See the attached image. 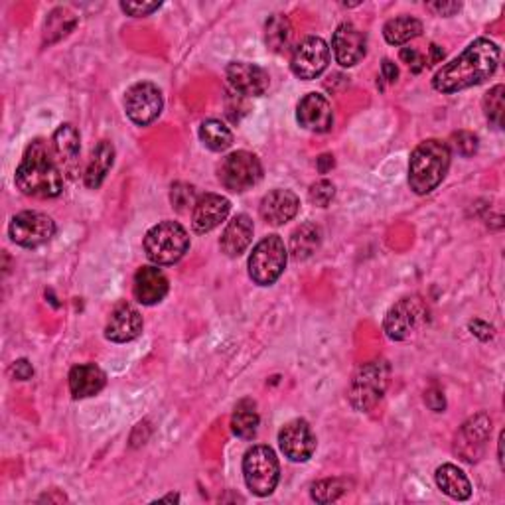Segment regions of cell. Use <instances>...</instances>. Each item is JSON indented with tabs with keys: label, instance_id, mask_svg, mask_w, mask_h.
<instances>
[{
	"label": "cell",
	"instance_id": "obj_7",
	"mask_svg": "<svg viewBox=\"0 0 505 505\" xmlns=\"http://www.w3.org/2000/svg\"><path fill=\"white\" fill-rule=\"evenodd\" d=\"M243 475H245L247 488L259 498L273 493L280 478V466L275 450L263 444L249 449L243 458Z\"/></svg>",
	"mask_w": 505,
	"mask_h": 505
},
{
	"label": "cell",
	"instance_id": "obj_43",
	"mask_svg": "<svg viewBox=\"0 0 505 505\" xmlns=\"http://www.w3.org/2000/svg\"><path fill=\"white\" fill-rule=\"evenodd\" d=\"M470 330H472L474 336H478L480 339H484V342L493 336V328L490 324L482 322V320H474V322L470 324Z\"/></svg>",
	"mask_w": 505,
	"mask_h": 505
},
{
	"label": "cell",
	"instance_id": "obj_44",
	"mask_svg": "<svg viewBox=\"0 0 505 505\" xmlns=\"http://www.w3.org/2000/svg\"><path fill=\"white\" fill-rule=\"evenodd\" d=\"M381 72H383V77L389 83H395L397 81V77H399V70H397V65L391 62V60H383L381 64Z\"/></svg>",
	"mask_w": 505,
	"mask_h": 505
},
{
	"label": "cell",
	"instance_id": "obj_15",
	"mask_svg": "<svg viewBox=\"0 0 505 505\" xmlns=\"http://www.w3.org/2000/svg\"><path fill=\"white\" fill-rule=\"evenodd\" d=\"M332 47L336 62L342 67H354L364 60L367 54L365 34L352 22H344L336 28L332 38Z\"/></svg>",
	"mask_w": 505,
	"mask_h": 505
},
{
	"label": "cell",
	"instance_id": "obj_45",
	"mask_svg": "<svg viewBox=\"0 0 505 505\" xmlns=\"http://www.w3.org/2000/svg\"><path fill=\"white\" fill-rule=\"evenodd\" d=\"M332 167H334V157H332V154H322V157L318 158V170L322 172V174H326Z\"/></svg>",
	"mask_w": 505,
	"mask_h": 505
},
{
	"label": "cell",
	"instance_id": "obj_35",
	"mask_svg": "<svg viewBox=\"0 0 505 505\" xmlns=\"http://www.w3.org/2000/svg\"><path fill=\"white\" fill-rule=\"evenodd\" d=\"M170 201L172 208H176L178 211H188L196 206V188L190 186L186 182H176L170 190Z\"/></svg>",
	"mask_w": 505,
	"mask_h": 505
},
{
	"label": "cell",
	"instance_id": "obj_36",
	"mask_svg": "<svg viewBox=\"0 0 505 505\" xmlns=\"http://www.w3.org/2000/svg\"><path fill=\"white\" fill-rule=\"evenodd\" d=\"M336 196V186L330 180H318L308 190V198L318 208H328Z\"/></svg>",
	"mask_w": 505,
	"mask_h": 505
},
{
	"label": "cell",
	"instance_id": "obj_21",
	"mask_svg": "<svg viewBox=\"0 0 505 505\" xmlns=\"http://www.w3.org/2000/svg\"><path fill=\"white\" fill-rule=\"evenodd\" d=\"M134 298L144 306H154L168 295V278L158 267H141L134 275Z\"/></svg>",
	"mask_w": 505,
	"mask_h": 505
},
{
	"label": "cell",
	"instance_id": "obj_9",
	"mask_svg": "<svg viewBox=\"0 0 505 505\" xmlns=\"http://www.w3.org/2000/svg\"><path fill=\"white\" fill-rule=\"evenodd\" d=\"M8 235L16 245L36 249L52 241L56 235V223L42 211H22L13 218L11 226H8Z\"/></svg>",
	"mask_w": 505,
	"mask_h": 505
},
{
	"label": "cell",
	"instance_id": "obj_14",
	"mask_svg": "<svg viewBox=\"0 0 505 505\" xmlns=\"http://www.w3.org/2000/svg\"><path fill=\"white\" fill-rule=\"evenodd\" d=\"M280 450L293 462H306L316 452V436L304 419L287 423L278 432Z\"/></svg>",
	"mask_w": 505,
	"mask_h": 505
},
{
	"label": "cell",
	"instance_id": "obj_16",
	"mask_svg": "<svg viewBox=\"0 0 505 505\" xmlns=\"http://www.w3.org/2000/svg\"><path fill=\"white\" fill-rule=\"evenodd\" d=\"M296 119L310 133H328L334 126V109L324 95L308 93L298 103Z\"/></svg>",
	"mask_w": 505,
	"mask_h": 505
},
{
	"label": "cell",
	"instance_id": "obj_6",
	"mask_svg": "<svg viewBox=\"0 0 505 505\" xmlns=\"http://www.w3.org/2000/svg\"><path fill=\"white\" fill-rule=\"evenodd\" d=\"M288 252L285 241L278 235L261 239L249 257V277L259 287L275 285L285 273Z\"/></svg>",
	"mask_w": 505,
	"mask_h": 505
},
{
	"label": "cell",
	"instance_id": "obj_41",
	"mask_svg": "<svg viewBox=\"0 0 505 505\" xmlns=\"http://www.w3.org/2000/svg\"><path fill=\"white\" fill-rule=\"evenodd\" d=\"M11 372L18 381H28V379L34 375V367L30 362H28V359H18V362H14Z\"/></svg>",
	"mask_w": 505,
	"mask_h": 505
},
{
	"label": "cell",
	"instance_id": "obj_10",
	"mask_svg": "<svg viewBox=\"0 0 505 505\" xmlns=\"http://www.w3.org/2000/svg\"><path fill=\"white\" fill-rule=\"evenodd\" d=\"M426 314H429V310H426L419 296L401 298L385 316V334L395 342H403V339L411 338L415 330L424 322Z\"/></svg>",
	"mask_w": 505,
	"mask_h": 505
},
{
	"label": "cell",
	"instance_id": "obj_3",
	"mask_svg": "<svg viewBox=\"0 0 505 505\" xmlns=\"http://www.w3.org/2000/svg\"><path fill=\"white\" fill-rule=\"evenodd\" d=\"M450 168V149L436 139L424 141L411 154L409 186L419 196H426L441 186Z\"/></svg>",
	"mask_w": 505,
	"mask_h": 505
},
{
	"label": "cell",
	"instance_id": "obj_23",
	"mask_svg": "<svg viewBox=\"0 0 505 505\" xmlns=\"http://www.w3.org/2000/svg\"><path fill=\"white\" fill-rule=\"evenodd\" d=\"M107 383V375L95 364L75 365L70 372V391L73 399H87L99 393Z\"/></svg>",
	"mask_w": 505,
	"mask_h": 505
},
{
	"label": "cell",
	"instance_id": "obj_1",
	"mask_svg": "<svg viewBox=\"0 0 505 505\" xmlns=\"http://www.w3.org/2000/svg\"><path fill=\"white\" fill-rule=\"evenodd\" d=\"M500 64V46L488 40V38H478L466 50L446 64L442 70L434 73L432 87L441 93H456L468 87L480 85L498 70Z\"/></svg>",
	"mask_w": 505,
	"mask_h": 505
},
{
	"label": "cell",
	"instance_id": "obj_4",
	"mask_svg": "<svg viewBox=\"0 0 505 505\" xmlns=\"http://www.w3.org/2000/svg\"><path fill=\"white\" fill-rule=\"evenodd\" d=\"M391 367L385 359H373L357 369L352 385H349V403L355 411L367 413L383 399L389 387Z\"/></svg>",
	"mask_w": 505,
	"mask_h": 505
},
{
	"label": "cell",
	"instance_id": "obj_20",
	"mask_svg": "<svg viewBox=\"0 0 505 505\" xmlns=\"http://www.w3.org/2000/svg\"><path fill=\"white\" fill-rule=\"evenodd\" d=\"M300 210V200L295 192L290 190H273L261 200V218H263L269 226H285L287 221L293 219Z\"/></svg>",
	"mask_w": 505,
	"mask_h": 505
},
{
	"label": "cell",
	"instance_id": "obj_30",
	"mask_svg": "<svg viewBox=\"0 0 505 505\" xmlns=\"http://www.w3.org/2000/svg\"><path fill=\"white\" fill-rule=\"evenodd\" d=\"M265 40L270 50L277 54H283L288 50L290 40H293V26L283 14L270 16L265 26Z\"/></svg>",
	"mask_w": 505,
	"mask_h": 505
},
{
	"label": "cell",
	"instance_id": "obj_27",
	"mask_svg": "<svg viewBox=\"0 0 505 505\" xmlns=\"http://www.w3.org/2000/svg\"><path fill=\"white\" fill-rule=\"evenodd\" d=\"M259 423L261 419H259L255 401L243 399L235 405V411H233V416H231V429L239 436V439L243 441L255 439Z\"/></svg>",
	"mask_w": 505,
	"mask_h": 505
},
{
	"label": "cell",
	"instance_id": "obj_2",
	"mask_svg": "<svg viewBox=\"0 0 505 505\" xmlns=\"http://www.w3.org/2000/svg\"><path fill=\"white\" fill-rule=\"evenodd\" d=\"M16 186L26 196L40 200L57 198L62 193V172L56 167L50 150L42 141L28 144L24 157L16 168Z\"/></svg>",
	"mask_w": 505,
	"mask_h": 505
},
{
	"label": "cell",
	"instance_id": "obj_33",
	"mask_svg": "<svg viewBox=\"0 0 505 505\" xmlns=\"http://www.w3.org/2000/svg\"><path fill=\"white\" fill-rule=\"evenodd\" d=\"M310 495H312V500L318 503H330V501H336L338 498H342L347 490V484L339 478H328V480H320L316 484H312V488H310Z\"/></svg>",
	"mask_w": 505,
	"mask_h": 505
},
{
	"label": "cell",
	"instance_id": "obj_24",
	"mask_svg": "<svg viewBox=\"0 0 505 505\" xmlns=\"http://www.w3.org/2000/svg\"><path fill=\"white\" fill-rule=\"evenodd\" d=\"M115 162V149L109 141H101L91 152V158L87 162V168L83 174V182L87 188L97 190L105 182L107 174L113 168Z\"/></svg>",
	"mask_w": 505,
	"mask_h": 505
},
{
	"label": "cell",
	"instance_id": "obj_37",
	"mask_svg": "<svg viewBox=\"0 0 505 505\" xmlns=\"http://www.w3.org/2000/svg\"><path fill=\"white\" fill-rule=\"evenodd\" d=\"M450 142H452V149L458 152L460 157L470 158L475 152H478V137H475L474 133H468V131L454 133Z\"/></svg>",
	"mask_w": 505,
	"mask_h": 505
},
{
	"label": "cell",
	"instance_id": "obj_40",
	"mask_svg": "<svg viewBox=\"0 0 505 505\" xmlns=\"http://www.w3.org/2000/svg\"><path fill=\"white\" fill-rule=\"evenodd\" d=\"M426 8L439 16H454L456 13L462 11V4L460 3H431V4H426Z\"/></svg>",
	"mask_w": 505,
	"mask_h": 505
},
{
	"label": "cell",
	"instance_id": "obj_19",
	"mask_svg": "<svg viewBox=\"0 0 505 505\" xmlns=\"http://www.w3.org/2000/svg\"><path fill=\"white\" fill-rule=\"evenodd\" d=\"M142 332V316L133 304L121 303L115 306L109 322L105 326V338L115 344H126Z\"/></svg>",
	"mask_w": 505,
	"mask_h": 505
},
{
	"label": "cell",
	"instance_id": "obj_8",
	"mask_svg": "<svg viewBox=\"0 0 505 505\" xmlns=\"http://www.w3.org/2000/svg\"><path fill=\"white\" fill-rule=\"evenodd\" d=\"M218 176L223 188L241 193L257 186L261 178H263V167H261V160L252 152L237 150L221 160Z\"/></svg>",
	"mask_w": 505,
	"mask_h": 505
},
{
	"label": "cell",
	"instance_id": "obj_17",
	"mask_svg": "<svg viewBox=\"0 0 505 505\" xmlns=\"http://www.w3.org/2000/svg\"><path fill=\"white\" fill-rule=\"evenodd\" d=\"M227 81L231 90L239 95L261 97L269 90L270 77L261 65L247 62H233L227 65Z\"/></svg>",
	"mask_w": 505,
	"mask_h": 505
},
{
	"label": "cell",
	"instance_id": "obj_29",
	"mask_svg": "<svg viewBox=\"0 0 505 505\" xmlns=\"http://www.w3.org/2000/svg\"><path fill=\"white\" fill-rule=\"evenodd\" d=\"M80 133H77L73 124H62L60 129L54 133V149L65 168H72V164L80 160Z\"/></svg>",
	"mask_w": 505,
	"mask_h": 505
},
{
	"label": "cell",
	"instance_id": "obj_34",
	"mask_svg": "<svg viewBox=\"0 0 505 505\" xmlns=\"http://www.w3.org/2000/svg\"><path fill=\"white\" fill-rule=\"evenodd\" d=\"M503 97H505V87L503 85H495L493 90H490L484 97V111L485 116H488V121L501 129L503 124Z\"/></svg>",
	"mask_w": 505,
	"mask_h": 505
},
{
	"label": "cell",
	"instance_id": "obj_18",
	"mask_svg": "<svg viewBox=\"0 0 505 505\" xmlns=\"http://www.w3.org/2000/svg\"><path fill=\"white\" fill-rule=\"evenodd\" d=\"M231 203L219 193H203L192 210V227L196 233H210L227 219Z\"/></svg>",
	"mask_w": 505,
	"mask_h": 505
},
{
	"label": "cell",
	"instance_id": "obj_42",
	"mask_svg": "<svg viewBox=\"0 0 505 505\" xmlns=\"http://www.w3.org/2000/svg\"><path fill=\"white\" fill-rule=\"evenodd\" d=\"M424 401H426V405L431 407L432 411H436V413L444 411V405H446V403H444V395H442V391L436 389V387H432V389L426 391Z\"/></svg>",
	"mask_w": 505,
	"mask_h": 505
},
{
	"label": "cell",
	"instance_id": "obj_38",
	"mask_svg": "<svg viewBox=\"0 0 505 505\" xmlns=\"http://www.w3.org/2000/svg\"><path fill=\"white\" fill-rule=\"evenodd\" d=\"M123 13H126L129 16L141 18V16H149L154 11H158L160 3H121Z\"/></svg>",
	"mask_w": 505,
	"mask_h": 505
},
{
	"label": "cell",
	"instance_id": "obj_5",
	"mask_svg": "<svg viewBox=\"0 0 505 505\" xmlns=\"http://www.w3.org/2000/svg\"><path fill=\"white\" fill-rule=\"evenodd\" d=\"M188 249V231L176 221H162L144 235V252L154 265L178 263Z\"/></svg>",
	"mask_w": 505,
	"mask_h": 505
},
{
	"label": "cell",
	"instance_id": "obj_32",
	"mask_svg": "<svg viewBox=\"0 0 505 505\" xmlns=\"http://www.w3.org/2000/svg\"><path fill=\"white\" fill-rule=\"evenodd\" d=\"M75 26V16L65 11V8H56V11L47 16L46 21V42L52 44L57 42L60 38L67 36Z\"/></svg>",
	"mask_w": 505,
	"mask_h": 505
},
{
	"label": "cell",
	"instance_id": "obj_13",
	"mask_svg": "<svg viewBox=\"0 0 505 505\" xmlns=\"http://www.w3.org/2000/svg\"><path fill=\"white\" fill-rule=\"evenodd\" d=\"M490 434H492V419L485 413H480L472 416L468 423L462 424V429L456 436V444H454V450L456 454L460 456L464 462H478L484 450H485V444L490 441Z\"/></svg>",
	"mask_w": 505,
	"mask_h": 505
},
{
	"label": "cell",
	"instance_id": "obj_25",
	"mask_svg": "<svg viewBox=\"0 0 505 505\" xmlns=\"http://www.w3.org/2000/svg\"><path fill=\"white\" fill-rule=\"evenodd\" d=\"M436 485L442 490V493L458 501H466L472 495V484L468 475L454 464H442L436 470Z\"/></svg>",
	"mask_w": 505,
	"mask_h": 505
},
{
	"label": "cell",
	"instance_id": "obj_12",
	"mask_svg": "<svg viewBox=\"0 0 505 505\" xmlns=\"http://www.w3.org/2000/svg\"><path fill=\"white\" fill-rule=\"evenodd\" d=\"M330 62V47L328 44L318 36H308L306 40L300 42L295 47L293 60L290 67L293 73L300 80H316L318 75H322Z\"/></svg>",
	"mask_w": 505,
	"mask_h": 505
},
{
	"label": "cell",
	"instance_id": "obj_39",
	"mask_svg": "<svg viewBox=\"0 0 505 505\" xmlns=\"http://www.w3.org/2000/svg\"><path fill=\"white\" fill-rule=\"evenodd\" d=\"M401 60L411 67L415 73H419L424 70L426 60L421 56L419 50H415V47H403L401 50Z\"/></svg>",
	"mask_w": 505,
	"mask_h": 505
},
{
	"label": "cell",
	"instance_id": "obj_26",
	"mask_svg": "<svg viewBox=\"0 0 505 505\" xmlns=\"http://www.w3.org/2000/svg\"><path fill=\"white\" fill-rule=\"evenodd\" d=\"M320 243H322V231H320V227L314 226V223H304L290 237V255L296 261H306L320 249Z\"/></svg>",
	"mask_w": 505,
	"mask_h": 505
},
{
	"label": "cell",
	"instance_id": "obj_47",
	"mask_svg": "<svg viewBox=\"0 0 505 505\" xmlns=\"http://www.w3.org/2000/svg\"><path fill=\"white\" fill-rule=\"evenodd\" d=\"M180 498L178 495H167V498H162V501H178Z\"/></svg>",
	"mask_w": 505,
	"mask_h": 505
},
{
	"label": "cell",
	"instance_id": "obj_31",
	"mask_svg": "<svg viewBox=\"0 0 505 505\" xmlns=\"http://www.w3.org/2000/svg\"><path fill=\"white\" fill-rule=\"evenodd\" d=\"M200 139L213 152L227 150L233 144V134L229 131V126H226L218 119H210L201 123Z\"/></svg>",
	"mask_w": 505,
	"mask_h": 505
},
{
	"label": "cell",
	"instance_id": "obj_46",
	"mask_svg": "<svg viewBox=\"0 0 505 505\" xmlns=\"http://www.w3.org/2000/svg\"><path fill=\"white\" fill-rule=\"evenodd\" d=\"M444 57V52L441 50L439 46H431V57L429 60H426V65H434L436 62H441Z\"/></svg>",
	"mask_w": 505,
	"mask_h": 505
},
{
	"label": "cell",
	"instance_id": "obj_22",
	"mask_svg": "<svg viewBox=\"0 0 505 505\" xmlns=\"http://www.w3.org/2000/svg\"><path fill=\"white\" fill-rule=\"evenodd\" d=\"M252 219L247 216V213H239V216L233 218L226 231H223L219 247L221 251L226 252L227 257H239L241 252H245V249L251 245L252 241Z\"/></svg>",
	"mask_w": 505,
	"mask_h": 505
},
{
	"label": "cell",
	"instance_id": "obj_11",
	"mask_svg": "<svg viewBox=\"0 0 505 505\" xmlns=\"http://www.w3.org/2000/svg\"><path fill=\"white\" fill-rule=\"evenodd\" d=\"M162 93L154 83H137L124 95V111L129 115V119L139 126H147L157 121L162 113Z\"/></svg>",
	"mask_w": 505,
	"mask_h": 505
},
{
	"label": "cell",
	"instance_id": "obj_28",
	"mask_svg": "<svg viewBox=\"0 0 505 505\" xmlns=\"http://www.w3.org/2000/svg\"><path fill=\"white\" fill-rule=\"evenodd\" d=\"M423 34V22L415 16H397L383 26V36L387 44L403 46Z\"/></svg>",
	"mask_w": 505,
	"mask_h": 505
}]
</instances>
